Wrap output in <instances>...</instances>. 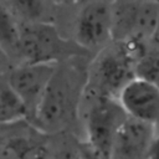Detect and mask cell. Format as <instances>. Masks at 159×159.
<instances>
[{"label": "cell", "mask_w": 159, "mask_h": 159, "mask_svg": "<svg viewBox=\"0 0 159 159\" xmlns=\"http://www.w3.org/2000/svg\"><path fill=\"white\" fill-rule=\"evenodd\" d=\"M84 58L88 57H77L57 65L30 123L43 134H62L78 122L80 106L87 86L88 65L83 66Z\"/></svg>", "instance_id": "obj_1"}, {"label": "cell", "mask_w": 159, "mask_h": 159, "mask_svg": "<svg viewBox=\"0 0 159 159\" xmlns=\"http://www.w3.org/2000/svg\"><path fill=\"white\" fill-rule=\"evenodd\" d=\"M112 2L103 0L91 1H61L60 14L56 26H70L67 39L72 40L78 47L86 51L89 56H96L103 48L113 42V14Z\"/></svg>", "instance_id": "obj_2"}, {"label": "cell", "mask_w": 159, "mask_h": 159, "mask_svg": "<svg viewBox=\"0 0 159 159\" xmlns=\"http://www.w3.org/2000/svg\"><path fill=\"white\" fill-rule=\"evenodd\" d=\"M127 117L118 99L86 87L78 113V125L83 134L80 140L111 158L116 134Z\"/></svg>", "instance_id": "obj_3"}, {"label": "cell", "mask_w": 159, "mask_h": 159, "mask_svg": "<svg viewBox=\"0 0 159 159\" xmlns=\"http://www.w3.org/2000/svg\"><path fill=\"white\" fill-rule=\"evenodd\" d=\"M77 57H89L72 40L65 37L56 25L25 24L20 25V63L60 65Z\"/></svg>", "instance_id": "obj_4"}, {"label": "cell", "mask_w": 159, "mask_h": 159, "mask_svg": "<svg viewBox=\"0 0 159 159\" xmlns=\"http://www.w3.org/2000/svg\"><path fill=\"white\" fill-rule=\"evenodd\" d=\"M134 78L133 63L124 56L118 43L112 42L89 61L86 87L117 99L120 91Z\"/></svg>", "instance_id": "obj_5"}, {"label": "cell", "mask_w": 159, "mask_h": 159, "mask_svg": "<svg viewBox=\"0 0 159 159\" xmlns=\"http://www.w3.org/2000/svg\"><path fill=\"white\" fill-rule=\"evenodd\" d=\"M113 42L132 37L154 40L159 29V2L113 1Z\"/></svg>", "instance_id": "obj_6"}, {"label": "cell", "mask_w": 159, "mask_h": 159, "mask_svg": "<svg viewBox=\"0 0 159 159\" xmlns=\"http://www.w3.org/2000/svg\"><path fill=\"white\" fill-rule=\"evenodd\" d=\"M56 68L57 65L20 63L15 65L6 73L7 82L21 98L27 109L29 123L32 122Z\"/></svg>", "instance_id": "obj_7"}, {"label": "cell", "mask_w": 159, "mask_h": 159, "mask_svg": "<svg viewBox=\"0 0 159 159\" xmlns=\"http://www.w3.org/2000/svg\"><path fill=\"white\" fill-rule=\"evenodd\" d=\"M118 102L129 118L158 127L159 86L140 78L132 80L119 93Z\"/></svg>", "instance_id": "obj_8"}, {"label": "cell", "mask_w": 159, "mask_h": 159, "mask_svg": "<svg viewBox=\"0 0 159 159\" xmlns=\"http://www.w3.org/2000/svg\"><path fill=\"white\" fill-rule=\"evenodd\" d=\"M157 132L155 125L127 117L116 134L111 159H148Z\"/></svg>", "instance_id": "obj_9"}, {"label": "cell", "mask_w": 159, "mask_h": 159, "mask_svg": "<svg viewBox=\"0 0 159 159\" xmlns=\"http://www.w3.org/2000/svg\"><path fill=\"white\" fill-rule=\"evenodd\" d=\"M4 129L5 145L2 159H51L53 145L47 134L37 130L30 123L26 128Z\"/></svg>", "instance_id": "obj_10"}, {"label": "cell", "mask_w": 159, "mask_h": 159, "mask_svg": "<svg viewBox=\"0 0 159 159\" xmlns=\"http://www.w3.org/2000/svg\"><path fill=\"white\" fill-rule=\"evenodd\" d=\"M20 25L25 24H52L56 25L61 1H4Z\"/></svg>", "instance_id": "obj_11"}, {"label": "cell", "mask_w": 159, "mask_h": 159, "mask_svg": "<svg viewBox=\"0 0 159 159\" xmlns=\"http://www.w3.org/2000/svg\"><path fill=\"white\" fill-rule=\"evenodd\" d=\"M29 120L27 109L10 86L6 75L0 77V127L12 125Z\"/></svg>", "instance_id": "obj_12"}, {"label": "cell", "mask_w": 159, "mask_h": 159, "mask_svg": "<svg viewBox=\"0 0 159 159\" xmlns=\"http://www.w3.org/2000/svg\"><path fill=\"white\" fill-rule=\"evenodd\" d=\"M20 24L4 4L0 1V48L10 57L14 66L19 62Z\"/></svg>", "instance_id": "obj_13"}, {"label": "cell", "mask_w": 159, "mask_h": 159, "mask_svg": "<svg viewBox=\"0 0 159 159\" xmlns=\"http://www.w3.org/2000/svg\"><path fill=\"white\" fill-rule=\"evenodd\" d=\"M134 76L159 86V45L155 40H153L147 53L135 65Z\"/></svg>", "instance_id": "obj_14"}, {"label": "cell", "mask_w": 159, "mask_h": 159, "mask_svg": "<svg viewBox=\"0 0 159 159\" xmlns=\"http://www.w3.org/2000/svg\"><path fill=\"white\" fill-rule=\"evenodd\" d=\"M52 145L53 150L51 159H83L80 147V139H65L57 144L52 143Z\"/></svg>", "instance_id": "obj_15"}, {"label": "cell", "mask_w": 159, "mask_h": 159, "mask_svg": "<svg viewBox=\"0 0 159 159\" xmlns=\"http://www.w3.org/2000/svg\"><path fill=\"white\" fill-rule=\"evenodd\" d=\"M12 67H14L12 61H11L10 57L0 48V77H1V76H5Z\"/></svg>", "instance_id": "obj_16"}, {"label": "cell", "mask_w": 159, "mask_h": 159, "mask_svg": "<svg viewBox=\"0 0 159 159\" xmlns=\"http://www.w3.org/2000/svg\"><path fill=\"white\" fill-rule=\"evenodd\" d=\"M148 159H159V130L157 132V135H155L153 144L150 147Z\"/></svg>", "instance_id": "obj_17"}, {"label": "cell", "mask_w": 159, "mask_h": 159, "mask_svg": "<svg viewBox=\"0 0 159 159\" xmlns=\"http://www.w3.org/2000/svg\"><path fill=\"white\" fill-rule=\"evenodd\" d=\"M4 145H5V133H4V129L0 128V159H2Z\"/></svg>", "instance_id": "obj_18"}, {"label": "cell", "mask_w": 159, "mask_h": 159, "mask_svg": "<svg viewBox=\"0 0 159 159\" xmlns=\"http://www.w3.org/2000/svg\"><path fill=\"white\" fill-rule=\"evenodd\" d=\"M154 40H155V42L159 45V29H158V32H157V35H155V39H154Z\"/></svg>", "instance_id": "obj_19"}]
</instances>
